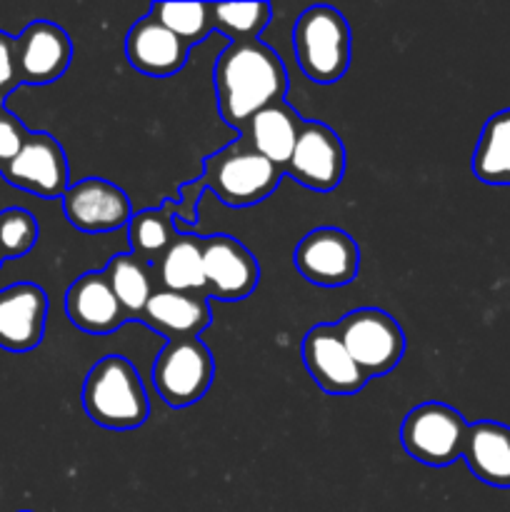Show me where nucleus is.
<instances>
[{
	"instance_id": "nucleus-19",
	"label": "nucleus",
	"mask_w": 510,
	"mask_h": 512,
	"mask_svg": "<svg viewBox=\"0 0 510 512\" xmlns=\"http://www.w3.org/2000/svg\"><path fill=\"white\" fill-rule=\"evenodd\" d=\"M143 320L155 333L175 338H198L210 323V305L200 295L173 293V290H155L145 305Z\"/></svg>"
},
{
	"instance_id": "nucleus-28",
	"label": "nucleus",
	"mask_w": 510,
	"mask_h": 512,
	"mask_svg": "<svg viewBox=\"0 0 510 512\" xmlns=\"http://www.w3.org/2000/svg\"><path fill=\"white\" fill-rule=\"evenodd\" d=\"M28 140V130L18 118L0 103V168L8 165L20 153L23 143Z\"/></svg>"
},
{
	"instance_id": "nucleus-9",
	"label": "nucleus",
	"mask_w": 510,
	"mask_h": 512,
	"mask_svg": "<svg viewBox=\"0 0 510 512\" xmlns=\"http://www.w3.org/2000/svg\"><path fill=\"white\" fill-rule=\"evenodd\" d=\"M10 185L40 198H63L68 183V160L58 140L48 133H28L20 153L0 168Z\"/></svg>"
},
{
	"instance_id": "nucleus-8",
	"label": "nucleus",
	"mask_w": 510,
	"mask_h": 512,
	"mask_svg": "<svg viewBox=\"0 0 510 512\" xmlns=\"http://www.w3.org/2000/svg\"><path fill=\"white\" fill-rule=\"evenodd\" d=\"M295 268L308 283L343 288L358 275L360 250L343 230L318 228L305 235L295 248Z\"/></svg>"
},
{
	"instance_id": "nucleus-21",
	"label": "nucleus",
	"mask_w": 510,
	"mask_h": 512,
	"mask_svg": "<svg viewBox=\"0 0 510 512\" xmlns=\"http://www.w3.org/2000/svg\"><path fill=\"white\" fill-rule=\"evenodd\" d=\"M158 275L165 290L173 293H200L205 290L203 273V238L178 235L163 258L158 260Z\"/></svg>"
},
{
	"instance_id": "nucleus-11",
	"label": "nucleus",
	"mask_w": 510,
	"mask_h": 512,
	"mask_svg": "<svg viewBox=\"0 0 510 512\" xmlns=\"http://www.w3.org/2000/svg\"><path fill=\"white\" fill-rule=\"evenodd\" d=\"M303 363L320 390L330 395H353L363 390L368 375L355 365L343 345L338 325L320 323L303 340Z\"/></svg>"
},
{
	"instance_id": "nucleus-12",
	"label": "nucleus",
	"mask_w": 510,
	"mask_h": 512,
	"mask_svg": "<svg viewBox=\"0 0 510 512\" xmlns=\"http://www.w3.org/2000/svg\"><path fill=\"white\" fill-rule=\"evenodd\" d=\"M203 273L205 290L215 300L225 303L248 298L260 278L258 260L253 258V253L228 235L203 238Z\"/></svg>"
},
{
	"instance_id": "nucleus-23",
	"label": "nucleus",
	"mask_w": 510,
	"mask_h": 512,
	"mask_svg": "<svg viewBox=\"0 0 510 512\" xmlns=\"http://www.w3.org/2000/svg\"><path fill=\"white\" fill-rule=\"evenodd\" d=\"M105 275L110 280L115 298H118L120 308L130 318H143L145 305L153 298V275H150V265L135 258L133 253L115 255L105 268Z\"/></svg>"
},
{
	"instance_id": "nucleus-6",
	"label": "nucleus",
	"mask_w": 510,
	"mask_h": 512,
	"mask_svg": "<svg viewBox=\"0 0 510 512\" xmlns=\"http://www.w3.org/2000/svg\"><path fill=\"white\" fill-rule=\"evenodd\" d=\"M213 373L210 350L198 338H175L155 358L153 383L170 408H188L208 393Z\"/></svg>"
},
{
	"instance_id": "nucleus-29",
	"label": "nucleus",
	"mask_w": 510,
	"mask_h": 512,
	"mask_svg": "<svg viewBox=\"0 0 510 512\" xmlns=\"http://www.w3.org/2000/svg\"><path fill=\"white\" fill-rule=\"evenodd\" d=\"M20 85L15 68V38L0 30V103Z\"/></svg>"
},
{
	"instance_id": "nucleus-10",
	"label": "nucleus",
	"mask_w": 510,
	"mask_h": 512,
	"mask_svg": "<svg viewBox=\"0 0 510 512\" xmlns=\"http://www.w3.org/2000/svg\"><path fill=\"white\" fill-rule=\"evenodd\" d=\"M285 170L310 190L325 193V190L338 188L345 173L343 140L328 125L318 120H305Z\"/></svg>"
},
{
	"instance_id": "nucleus-2",
	"label": "nucleus",
	"mask_w": 510,
	"mask_h": 512,
	"mask_svg": "<svg viewBox=\"0 0 510 512\" xmlns=\"http://www.w3.org/2000/svg\"><path fill=\"white\" fill-rule=\"evenodd\" d=\"M280 178L283 170L255 153L248 138H240L205 160L203 175L195 183H185L180 188L183 200L178 205L173 203V210L188 223H195V203L205 188L213 190L225 205L245 208L268 198L278 188Z\"/></svg>"
},
{
	"instance_id": "nucleus-16",
	"label": "nucleus",
	"mask_w": 510,
	"mask_h": 512,
	"mask_svg": "<svg viewBox=\"0 0 510 512\" xmlns=\"http://www.w3.org/2000/svg\"><path fill=\"white\" fill-rule=\"evenodd\" d=\"M65 313L75 328L93 335H105L118 330L128 320L125 310L115 298L105 270L85 273L75 280L65 293Z\"/></svg>"
},
{
	"instance_id": "nucleus-30",
	"label": "nucleus",
	"mask_w": 510,
	"mask_h": 512,
	"mask_svg": "<svg viewBox=\"0 0 510 512\" xmlns=\"http://www.w3.org/2000/svg\"><path fill=\"white\" fill-rule=\"evenodd\" d=\"M0 265H3V255H0Z\"/></svg>"
},
{
	"instance_id": "nucleus-20",
	"label": "nucleus",
	"mask_w": 510,
	"mask_h": 512,
	"mask_svg": "<svg viewBox=\"0 0 510 512\" xmlns=\"http://www.w3.org/2000/svg\"><path fill=\"white\" fill-rule=\"evenodd\" d=\"M303 123L305 120L285 100H280V103H273L260 110V113H255L245 133H248V143L253 145L255 153H260L270 163L278 165L280 170H285Z\"/></svg>"
},
{
	"instance_id": "nucleus-24",
	"label": "nucleus",
	"mask_w": 510,
	"mask_h": 512,
	"mask_svg": "<svg viewBox=\"0 0 510 512\" xmlns=\"http://www.w3.org/2000/svg\"><path fill=\"white\" fill-rule=\"evenodd\" d=\"M170 213H173V203H163L160 208L143 210V213L130 218L128 238L130 248H133L130 253L138 260H143L145 265L158 263L165 255V250L178 238Z\"/></svg>"
},
{
	"instance_id": "nucleus-27",
	"label": "nucleus",
	"mask_w": 510,
	"mask_h": 512,
	"mask_svg": "<svg viewBox=\"0 0 510 512\" xmlns=\"http://www.w3.org/2000/svg\"><path fill=\"white\" fill-rule=\"evenodd\" d=\"M38 240V223L23 208H8L0 213V255L3 260L23 258Z\"/></svg>"
},
{
	"instance_id": "nucleus-18",
	"label": "nucleus",
	"mask_w": 510,
	"mask_h": 512,
	"mask_svg": "<svg viewBox=\"0 0 510 512\" xmlns=\"http://www.w3.org/2000/svg\"><path fill=\"white\" fill-rule=\"evenodd\" d=\"M463 458L480 483L510 488V428L493 420L468 425Z\"/></svg>"
},
{
	"instance_id": "nucleus-31",
	"label": "nucleus",
	"mask_w": 510,
	"mask_h": 512,
	"mask_svg": "<svg viewBox=\"0 0 510 512\" xmlns=\"http://www.w3.org/2000/svg\"><path fill=\"white\" fill-rule=\"evenodd\" d=\"M23 512H30V510H23Z\"/></svg>"
},
{
	"instance_id": "nucleus-15",
	"label": "nucleus",
	"mask_w": 510,
	"mask_h": 512,
	"mask_svg": "<svg viewBox=\"0 0 510 512\" xmlns=\"http://www.w3.org/2000/svg\"><path fill=\"white\" fill-rule=\"evenodd\" d=\"M48 295L35 283H15L0 290V348L28 353L45 333Z\"/></svg>"
},
{
	"instance_id": "nucleus-4",
	"label": "nucleus",
	"mask_w": 510,
	"mask_h": 512,
	"mask_svg": "<svg viewBox=\"0 0 510 512\" xmlns=\"http://www.w3.org/2000/svg\"><path fill=\"white\" fill-rule=\"evenodd\" d=\"M293 50L313 83H338L350 65V25L330 5L303 10L293 25Z\"/></svg>"
},
{
	"instance_id": "nucleus-7",
	"label": "nucleus",
	"mask_w": 510,
	"mask_h": 512,
	"mask_svg": "<svg viewBox=\"0 0 510 512\" xmlns=\"http://www.w3.org/2000/svg\"><path fill=\"white\" fill-rule=\"evenodd\" d=\"M338 333L350 358L365 375H385L403 360L405 335L388 313L378 308H360L345 315Z\"/></svg>"
},
{
	"instance_id": "nucleus-3",
	"label": "nucleus",
	"mask_w": 510,
	"mask_h": 512,
	"mask_svg": "<svg viewBox=\"0 0 510 512\" xmlns=\"http://www.w3.org/2000/svg\"><path fill=\"white\" fill-rule=\"evenodd\" d=\"M83 408L95 425L108 430L140 428L150 413L138 370L120 355H105L90 368L83 385Z\"/></svg>"
},
{
	"instance_id": "nucleus-25",
	"label": "nucleus",
	"mask_w": 510,
	"mask_h": 512,
	"mask_svg": "<svg viewBox=\"0 0 510 512\" xmlns=\"http://www.w3.org/2000/svg\"><path fill=\"white\" fill-rule=\"evenodd\" d=\"M213 28L220 35L235 40H258L270 20L268 3H210Z\"/></svg>"
},
{
	"instance_id": "nucleus-14",
	"label": "nucleus",
	"mask_w": 510,
	"mask_h": 512,
	"mask_svg": "<svg viewBox=\"0 0 510 512\" xmlns=\"http://www.w3.org/2000/svg\"><path fill=\"white\" fill-rule=\"evenodd\" d=\"M73 43L60 25L35 20L15 38V68L20 83L48 85L68 70Z\"/></svg>"
},
{
	"instance_id": "nucleus-22",
	"label": "nucleus",
	"mask_w": 510,
	"mask_h": 512,
	"mask_svg": "<svg viewBox=\"0 0 510 512\" xmlns=\"http://www.w3.org/2000/svg\"><path fill=\"white\" fill-rule=\"evenodd\" d=\"M473 173L490 185L510 183V108L485 123L473 155Z\"/></svg>"
},
{
	"instance_id": "nucleus-1",
	"label": "nucleus",
	"mask_w": 510,
	"mask_h": 512,
	"mask_svg": "<svg viewBox=\"0 0 510 512\" xmlns=\"http://www.w3.org/2000/svg\"><path fill=\"white\" fill-rule=\"evenodd\" d=\"M218 110L230 128L245 130L268 105L280 103L288 90V73L275 50L260 40H235L215 60Z\"/></svg>"
},
{
	"instance_id": "nucleus-5",
	"label": "nucleus",
	"mask_w": 510,
	"mask_h": 512,
	"mask_svg": "<svg viewBox=\"0 0 510 512\" xmlns=\"http://www.w3.org/2000/svg\"><path fill=\"white\" fill-rule=\"evenodd\" d=\"M468 423L445 403H423L410 410L400 428L405 453L423 465L445 468L463 458Z\"/></svg>"
},
{
	"instance_id": "nucleus-13",
	"label": "nucleus",
	"mask_w": 510,
	"mask_h": 512,
	"mask_svg": "<svg viewBox=\"0 0 510 512\" xmlns=\"http://www.w3.org/2000/svg\"><path fill=\"white\" fill-rule=\"evenodd\" d=\"M60 200L68 223L83 233H110L125 228L133 218L128 195L103 178L78 180Z\"/></svg>"
},
{
	"instance_id": "nucleus-26",
	"label": "nucleus",
	"mask_w": 510,
	"mask_h": 512,
	"mask_svg": "<svg viewBox=\"0 0 510 512\" xmlns=\"http://www.w3.org/2000/svg\"><path fill=\"white\" fill-rule=\"evenodd\" d=\"M150 15L185 45H198L213 30L210 3H155Z\"/></svg>"
},
{
	"instance_id": "nucleus-17",
	"label": "nucleus",
	"mask_w": 510,
	"mask_h": 512,
	"mask_svg": "<svg viewBox=\"0 0 510 512\" xmlns=\"http://www.w3.org/2000/svg\"><path fill=\"white\" fill-rule=\"evenodd\" d=\"M188 45L158 23L153 15L140 18L125 35V55L135 70L155 78L178 73L188 60Z\"/></svg>"
}]
</instances>
